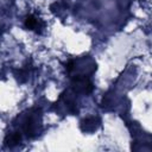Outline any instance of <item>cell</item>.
<instances>
[{
  "instance_id": "1",
  "label": "cell",
  "mask_w": 152,
  "mask_h": 152,
  "mask_svg": "<svg viewBox=\"0 0 152 152\" xmlns=\"http://www.w3.org/2000/svg\"><path fill=\"white\" fill-rule=\"evenodd\" d=\"M25 27L28 30H37L39 28V20L34 15H28L25 19Z\"/></svg>"
}]
</instances>
